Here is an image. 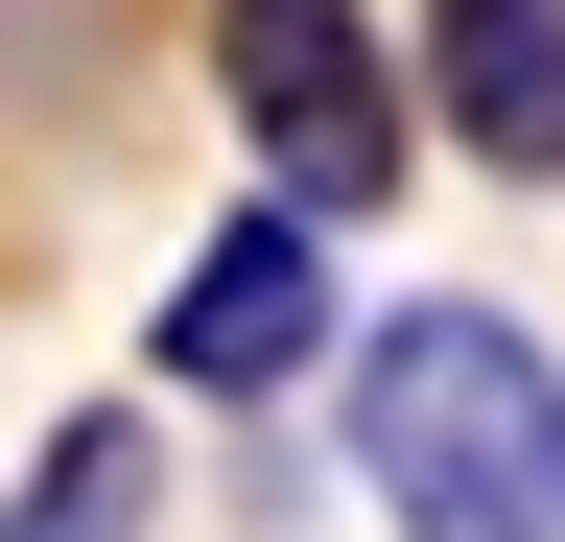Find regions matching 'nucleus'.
Returning <instances> with one entry per match:
<instances>
[{
	"mask_svg": "<svg viewBox=\"0 0 565 542\" xmlns=\"http://www.w3.org/2000/svg\"><path fill=\"white\" fill-rule=\"evenodd\" d=\"M353 401V496H377L401 542H565V330L542 307H471V284H424L377 307L330 354Z\"/></svg>",
	"mask_w": 565,
	"mask_h": 542,
	"instance_id": "f257e3e1",
	"label": "nucleus"
},
{
	"mask_svg": "<svg viewBox=\"0 0 565 542\" xmlns=\"http://www.w3.org/2000/svg\"><path fill=\"white\" fill-rule=\"evenodd\" d=\"M212 118H236V166L282 189V213H401V166H424V47L377 24V0H212Z\"/></svg>",
	"mask_w": 565,
	"mask_h": 542,
	"instance_id": "f03ea898",
	"label": "nucleus"
},
{
	"mask_svg": "<svg viewBox=\"0 0 565 542\" xmlns=\"http://www.w3.org/2000/svg\"><path fill=\"white\" fill-rule=\"evenodd\" d=\"M353 354V259H330V213H212L189 259H166V307H141V401H212V425H259V401H307Z\"/></svg>",
	"mask_w": 565,
	"mask_h": 542,
	"instance_id": "7ed1b4c3",
	"label": "nucleus"
},
{
	"mask_svg": "<svg viewBox=\"0 0 565 542\" xmlns=\"http://www.w3.org/2000/svg\"><path fill=\"white\" fill-rule=\"evenodd\" d=\"M424 142H471L494 189H565V0H424Z\"/></svg>",
	"mask_w": 565,
	"mask_h": 542,
	"instance_id": "20e7f679",
	"label": "nucleus"
},
{
	"mask_svg": "<svg viewBox=\"0 0 565 542\" xmlns=\"http://www.w3.org/2000/svg\"><path fill=\"white\" fill-rule=\"evenodd\" d=\"M166 519V401H95V425L24 448V496H0V542H141Z\"/></svg>",
	"mask_w": 565,
	"mask_h": 542,
	"instance_id": "39448f33",
	"label": "nucleus"
}]
</instances>
